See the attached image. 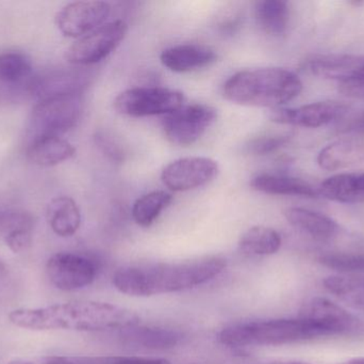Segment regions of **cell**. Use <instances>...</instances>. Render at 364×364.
Instances as JSON below:
<instances>
[{"label": "cell", "instance_id": "obj_1", "mask_svg": "<svg viewBox=\"0 0 364 364\" xmlns=\"http://www.w3.org/2000/svg\"><path fill=\"white\" fill-rule=\"evenodd\" d=\"M9 320L29 331H106L129 329L140 316L127 308L100 301H70L43 308L13 310Z\"/></svg>", "mask_w": 364, "mask_h": 364}, {"label": "cell", "instance_id": "obj_2", "mask_svg": "<svg viewBox=\"0 0 364 364\" xmlns=\"http://www.w3.org/2000/svg\"><path fill=\"white\" fill-rule=\"evenodd\" d=\"M226 260L205 256L176 263H151L122 267L113 276L115 288L134 297L183 292L218 277Z\"/></svg>", "mask_w": 364, "mask_h": 364}, {"label": "cell", "instance_id": "obj_3", "mask_svg": "<svg viewBox=\"0 0 364 364\" xmlns=\"http://www.w3.org/2000/svg\"><path fill=\"white\" fill-rule=\"evenodd\" d=\"M303 83L295 73L282 68H262L235 73L223 87L227 100L244 106L279 108L301 94Z\"/></svg>", "mask_w": 364, "mask_h": 364}, {"label": "cell", "instance_id": "obj_4", "mask_svg": "<svg viewBox=\"0 0 364 364\" xmlns=\"http://www.w3.org/2000/svg\"><path fill=\"white\" fill-rule=\"evenodd\" d=\"M325 337L328 336L318 323L299 316L231 325L220 331L218 340L229 348H246L288 345Z\"/></svg>", "mask_w": 364, "mask_h": 364}, {"label": "cell", "instance_id": "obj_5", "mask_svg": "<svg viewBox=\"0 0 364 364\" xmlns=\"http://www.w3.org/2000/svg\"><path fill=\"white\" fill-rule=\"evenodd\" d=\"M82 109L81 93L64 94L38 100L30 117V141L43 137H61L78 124Z\"/></svg>", "mask_w": 364, "mask_h": 364}, {"label": "cell", "instance_id": "obj_6", "mask_svg": "<svg viewBox=\"0 0 364 364\" xmlns=\"http://www.w3.org/2000/svg\"><path fill=\"white\" fill-rule=\"evenodd\" d=\"M184 95L178 90L164 87H138L122 92L114 108L128 117L166 115L183 106Z\"/></svg>", "mask_w": 364, "mask_h": 364}, {"label": "cell", "instance_id": "obj_7", "mask_svg": "<svg viewBox=\"0 0 364 364\" xmlns=\"http://www.w3.org/2000/svg\"><path fill=\"white\" fill-rule=\"evenodd\" d=\"M125 21H114L79 38L66 51V59L75 66H89L104 60L127 36Z\"/></svg>", "mask_w": 364, "mask_h": 364}, {"label": "cell", "instance_id": "obj_8", "mask_svg": "<svg viewBox=\"0 0 364 364\" xmlns=\"http://www.w3.org/2000/svg\"><path fill=\"white\" fill-rule=\"evenodd\" d=\"M218 113L205 104L182 106L164 115L162 121L164 136L172 145L188 147L196 142L215 122Z\"/></svg>", "mask_w": 364, "mask_h": 364}, {"label": "cell", "instance_id": "obj_9", "mask_svg": "<svg viewBox=\"0 0 364 364\" xmlns=\"http://www.w3.org/2000/svg\"><path fill=\"white\" fill-rule=\"evenodd\" d=\"M49 281L65 292L81 290L93 284L97 266L92 259L73 252L53 254L46 264Z\"/></svg>", "mask_w": 364, "mask_h": 364}, {"label": "cell", "instance_id": "obj_10", "mask_svg": "<svg viewBox=\"0 0 364 364\" xmlns=\"http://www.w3.org/2000/svg\"><path fill=\"white\" fill-rule=\"evenodd\" d=\"M218 171V162L211 158H179L164 169L161 180L172 192H188L213 181Z\"/></svg>", "mask_w": 364, "mask_h": 364}, {"label": "cell", "instance_id": "obj_11", "mask_svg": "<svg viewBox=\"0 0 364 364\" xmlns=\"http://www.w3.org/2000/svg\"><path fill=\"white\" fill-rule=\"evenodd\" d=\"M111 6L105 1H76L62 8L55 16L58 29L68 38H81L106 24Z\"/></svg>", "mask_w": 364, "mask_h": 364}, {"label": "cell", "instance_id": "obj_12", "mask_svg": "<svg viewBox=\"0 0 364 364\" xmlns=\"http://www.w3.org/2000/svg\"><path fill=\"white\" fill-rule=\"evenodd\" d=\"M306 66L316 76L338 81L341 87L364 85L363 55L314 56L306 61Z\"/></svg>", "mask_w": 364, "mask_h": 364}, {"label": "cell", "instance_id": "obj_13", "mask_svg": "<svg viewBox=\"0 0 364 364\" xmlns=\"http://www.w3.org/2000/svg\"><path fill=\"white\" fill-rule=\"evenodd\" d=\"M299 316L318 323L328 337L356 335L364 331V324L359 318L325 298H314L308 301Z\"/></svg>", "mask_w": 364, "mask_h": 364}, {"label": "cell", "instance_id": "obj_14", "mask_svg": "<svg viewBox=\"0 0 364 364\" xmlns=\"http://www.w3.org/2000/svg\"><path fill=\"white\" fill-rule=\"evenodd\" d=\"M348 106L339 102H318L297 108H274L269 113L271 121L284 125L318 128L343 117Z\"/></svg>", "mask_w": 364, "mask_h": 364}, {"label": "cell", "instance_id": "obj_15", "mask_svg": "<svg viewBox=\"0 0 364 364\" xmlns=\"http://www.w3.org/2000/svg\"><path fill=\"white\" fill-rule=\"evenodd\" d=\"M80 68H55L40 76H34L31 95L42 100L64 94L81 93L89 83L91 74Z\"/></svg>", "mask_w": 364, "mask_h": 364}, {"label": "cell", "instance_id": "obj_16", "mask_svg": "<svg viewBox=\"0 0 364 364\" xmlns=\"http://www.w3.org/2000/svg\"><path fill=\"white\" fill-rule=\"evenodd\" d=\"M33 78L31 61L27 56L18 51L0 53V94H31Z\"/></svg>", "mask_w": 364, "mask_h": 364}, {"label": "cell", "instance_id": "obj_17", "mask_svg": "<svg viewBox=\"0 0 364 364\" xmlns=\"http://www.w3.org/2000/svg\"><path fill=\"white\" fill-rule=\"evenodd\" d=\"M213 49L200 44H181L166 48L160 56L162 64L176 73L190 72L205 68L215 61Z\"/></svg>", "mask_w": 364, "mask_h": 364}, {"label": "cell", "instance_id": "obj_18", "mask_svg": "<svg viewBox=\"0 0 364 364\" xmlns=\"http://www.w3.org/2000/svg\"><path fill=\"white\" fill-rule=\"evenodd\" d=\"M364 162L363 139L346 138L325 147L318 155V164L324 170L350 168Z\"/></svg>", "mask_w": 364, "mask_h": 364}, {"label": "cell", "instance_id": "obj_19", "mask_svg": "<svg viewBox=\"0 0 364 364\" xmlns=\"http://www.w3.org/2000/svg\"><path fill=\"white\" fill-rule=\"evenodd\" d=\"M284 216L291 226L318 241H329L339 231V226L335 220L318 212L291 207L284 212Z\"/></svg>", "mask_w": 364, "mask_h": 364}, {"label": "cell", "instance_id": "obj_20", "mask_svg": "<svg viewBox=\"0 0 364 364\" xmlns=\"http://www.w3.org/2000/svg\"><path fill=\"white\" fill-rule=\"evenodd\" d=\"M318 194L336 202H364V173H341L323 182Z\"/></svg>", "mask_w": 364, "mask_h": 364}, {"label": "cell", "instance_id": "obj_21", "mask_svg": "<svg viewBox=\"0 0 364 364\" xmlns=\"http://www.w3.org/2000/svg\"><path fill=\"white\" fill-rule=\"evenodd\" d=\"M252 189L276 196H299L314 198L318 194L311 184L297 177L262 173L250 182Z\"/></svg>", "mask_w": 364, "mask_h": 364}, {"label": "cell", "instance_id": "obj_22", "mask_svg": "<svg viewBox=\"0 0 364 364\" xmlns=\"http://www.w3.org/2000/svg\"><path fill=\"white\" fill-rule=\"evenodd\" d=\"M76 153L72 143L61 137H43L30 141L28 157L41 167H53L70 160Z\"/></svg>", "mask_w": 364, "mask_h": 364}, {"label": "cell", "instance_id": "obj_23", "mask_svg": "<svg viewBox=\"0 0 364 364\" xmlns=\"http://www.w3.org/2000/svg\"><path fill=\"white\" fill-rule=\"evenodd\" d=\"M46 216L51 230L58 236H73L80 228V209L70 197L53 199L47 207Z\"/></svg>", "mask_w": 364, "mask_h": 364}, {"label": "cell", "instance_id": "obj_24", "mask_svg": "<svg viewBox=\"0 0 364 364\" xmlns=\"http://www.w3.org/2000/svg\"><path fill=\"white\" fill-rule=\"evenodd\" d=\"M257 24L265 33L280 36L286 33L290 19L288 2L282 0H262L255 4Z\"/></svg>", "mask_w": 364, "mask_h": 364}, {"label": "cell", "instance_id": "obj_25", "mask_svg": "<svg viewBox=\"0 0 364 364\" xmlns=\"http://www.w3.org/2000/svg\"><path fill=\"white\" fill-rule=\"evenodd\" d=\"M324 286L340 301L364 314V276L337 275L324 280Z\"/></svg>", "mask_w": 364, "mask_h": 364}, {"label": "cell", "instance_id": "obj_26", "mask_svg": "<svg viewBox=\"0 0 364 364\" xmlns=\"http://www.w3.org/2000/svg\"><path fill=\"white\" fill-rule=\"evenodd\" d=\"M239 247L250 256H271L282 247V236L269 227H252L242 235Z\"/></svg>", "mask_w": 364, "mask_h": 364}, {"label": "cell", "instance_id": "obj_27", "mask_svg": "<svg viewBox=\"0 0 364 364\" xmlns=\"http://www.w3.org/2000/svg\"><path fill=\"white\" fill-rule=\"evenodd\" d=\"M128 342L139 348L166 350L179 343L181 335L176 331L166 328H134L125 333Z\"/></svg>", "mask_w": 364, "mask_h": 364}, {"label": "cell", "instance_id": "obj_28", "mask_svg": "<svg viewBox=\"0 0 364 364\" xmlns=\"http://www.w3.org/2000/svg\"><path fill=\"white\" fill-rule=\"evenodd\" d=\"M172 201V194L164 190L149 192L134 202L132 207V218L138 226L149 228Z\"/></svg>", "mask_w": 364, "mask_h": 364}, {"label": "cell", "instance_id": "obj_29", "mask_svg": "<svg viewBox=\"0 0 364 364\" xmlns=\"http://www.w3.org/2000/svg\"><path fill=\"white\" fill-rule=\"evenodd\" d=\"M318 262L333 271H342L348 275L364 273V254H328L320 256Z\"/></svg>", "mask_w": 364, "mask_h": 364}, {"label": "cell", "instance_id": "obj_30", "mask_svg": "<svg viewBox=\"0 0 364 364\" xmlns=\"http://www.w3.org/2000/svg\"><path fill=\"white\" fill-rule=\"evenodd\" d=\"M17 229H32V218L23 212L0 207V234L6 236Z\"/></svg>", "mask_w": 364, "mask_h": 364}, {"label": "cell", "instance_id": "obj_31", "mask_svg": "<svg viewBox=\"0 0 364 364\" xmlns=\"http://www.w3.org/2000/svg\"><path fill=\"white\" fill-rule=\"evenodd\" d=\"M290 140L289 135H273L252 139L246 145V151L252 155H267L277 151Z\"/></svg>", "mask_w": 364, "mask_h": 364}, {"label": "cell", "instance_id": "obj_32", "mask_svg": "<svg viewBox=\"0 0 364 364\" xmlns=\"http://www.w3.org/2000/svg\"><path fill=\"white\" fill-rule=\"evenodd\" d=\"M6 246L14 254L26 251L31 246V229H17L4 236Z\"/></svg>", "mask_w": 364, "mask_h": 364}, {"label": "cell", "instance_id": "obj_33", "mask_svg": "<svg viewBox=\"0 0 364 364\" xmlns=\"http://www.w3.org/2000/svg\"><path fill=\"white\" fill-rule=\"evenodd\" d=\"M112 364H171L170 361L161 358H139V357H123L113 361Z\"/></svg>", "mask_w": 364, "mask_h": 364}, {"label": "cell", "instance_id": "obj_34", "mask_svg": "<svg viewBox=\"0 0 364 364\" xmlns=\"http://www.w3.org/2000/svg\"><path fill=\"white\" fill-rule=\"evenodd\" d=\"M341 92L352 98H364V85H346L341 87Z\"/></svg>", "mask_w": 364, "mask_h": 364}, {"label": "cell", "instance_id": "obj_35", "mask_svg": "<svg viewBox=\"0 0 364 364\" xmlns=\"http://www.w3.org/2000/svg\"><path fill=\"white\" fill-rule=\"evenodd\" d=\"M44 364H83L76 363V361L72 360V359L64 358V357H51V358L47 359Z\"/></svg>", "mask_w": 364, "mask_h": 364}, {"label": "cell", "instance_id": "obj_36", "mask_svg": "<svg viewBox=\"0 0 364 364\" xmlns=\"http://www.w3.org/2000/svg\"><path fill=\"white\" fill-rule=\"evenodd\" d=\"M6 276H8V269H6L4 261L0 259V282H1L4 278H6Z\"/></svg>", "mask_w": 364, "mask_h": 364}, {"label": "cell", "instance_id": "obj_37", "mask_svg": "<svg viewBox=\"0 0 364 364\" xmlns=\"http://www.w3.org/2000/svg\"><path fill=\"white\" fill-rule=\"evenodd\" d=\"M354 128L357 130H363L364 132V113L355 122Z\"/></svg>", "mask_w": 364, "mask_h": 364}, {"label": "cell", "instance_id": "obj_38", "mask_svg": "<svg viewBox=\"0 0 364 364\" xmlns=\"http://www.w3.org/2000/svg\"><path fill=\"white\" fill-rule=\"evenodd\" d=\"M342 364H364V358L352 359V360L346 361Z\"/></svg>", "mask_w": 364, "mask_h": 364}, {"label": "cell", "instance_id": "obj_39", "mask_svg": "<svg viewBox=\"0 0 364 364\" xmlns=\"http://www.w3.org/2000/svg\"><path fill=\"white\" fill-rule=\"evenodd\" d=\"M269 364H310L306 363H301V361H277V363H269Z\"/></svg>", "mask_w": 364, "mask_h": 364}, {"label": "cell", "instance_id": "obj_40", "mask_svg": "<svg viewBox=\"0 0 364 364\" xmlns=\"http://www.w3.org/2000/svg\"><path fill=\"white\" fill-rule=\"evenodd\" d=\"M6 364H34V363H28V361L15 360V361H11V363H9ZM43 364H44V363H43Z\"/></svg>", "mask_w": 364, "mask_h": 364}]
</instances>
